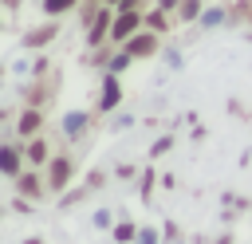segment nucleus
Segmentation results:
<instances>
[{"instance_id": "nucleus-1", "label": "nucleus", "mask_w": 252, "mask_h": 244, "mask_svg": "<svg viewBox=\"0 0 252 244\" xmlns=\"http://www.w3.org/2000/svg\"><path fill=\"white\" fill-rule=\"evenodd\" d=\"M142 24H146V16H138V8H118L114 12V24H110V39L114 43H126L130 35H138Z\"/></svg>"}, {"instance_id": "nucleus-2", "label": "nucleus", "mask_w": 252, "mask_h": 244, "mask_svg": "<svg viewBox=\"0 0 252 244\" xmlns=\"http://www.w3.org/2000/svg\"><path fill=\"white\" fill-rule=\"evenodd\" d=\"M71 173H75V161L71 157H51L47 161V189H67L71 185Z\"/></svg>"}, {"instance_id": "nucleus-3", "label": "nucleus", "mask_w": 252, "mask_h": 244, "mask_svg": "<svg viewBox=\"0 0 252 244\" xmlns=\"http://www.w3.org/2000/svg\"><path fill=\"white\" fill-rule=\"evenodd\" d=\"M122 47H126L134 59H146V55H154V51H158V31H150V28H146V31H138V35H130Z\"/></svg>"}, {"instance_id": "nucleus-4", "label": "nucleus", "mask_w": 252, "mask_h": 244, "mask_svg": "<svg viewBox=\"0 0 252 244\" xmlns=\"http://www.w3.org/2000/svg\"><path fill=\"white\" fill-rule=\"evenodd\" d=\"M39 126H43V110H39V106H28V110L20 114V122H16L20 138H35V134H39Z\"/></svg>"}, {"instance_id": "nucleus-5", "label": "nucleus", "mask_w": 252, "mask_h": 244, "mask_svg": "<svg viewBox=\"0 0 252 244\" xmlns=\"http://www.w3.org/2000/svg\"><path fill=\"white\" fill-rule=\"evenodd\" d=\"M24 157H28V165H43V161H51V150H47L43 138H32V142L24 146Z\"/></svg>"}, {"instance_id": "nucleus-6", "label": "nucleus", "mask_w": 252, "mask_h": 244, "mask_svg": "<svg viewBox=\"0 0 252 244\" xmlns=\"http://www.w3.org/2000/svg\"><path fill=\"white\" fill-rule=\"evenodd\" d=\"M16 185H20V193H24V197H32V201H35V197H43V181H39V173H35V169L20 173V177H16Z\"/></svg>"}, {"instance_id": "nucleus-7", "label": "nucleus", "mask_w": 252, "mask_h": 244, "mask_svg": "<svg viewBox=\"0 0 252 244\" xmlns=\"http://www.w3.org/2000/svg\"><path fill=\"white\" fill-rule=\"evenodd\" d=\"M110 24H114V16H110V12H94V16H91V31H87V35H91V43H98L102 35H110Z\"/></svg>"}, {"instance_id": "nucleus-8", "label": "nucleus", "mask_w": 252, "mask_h": 244, "mask_svg": "<svg viewBox=\"0 0 252 244\" xmlns=\"http://www.w3.org/2000/svg\"><path fill=\"white\" fill-rule=\"evenodd\" d=\"M118 98H122V87H118L114 75H106V87H102V102H98V110H114Z\"/></svg>"}, {"instance_id": "nucleus-9", "label": "nucleus", "mask_w": 252, "mask_h": 244, "mask_svg": "<svg viewBox=\"0 0 252 244\" xmlns=\"http://www.w3.org/2000/svg\"><path fill=\"white\" fill-rule=\"evenodd\" d=\"M55 31H59V24H43V28H35V31H28V47H43V43H51L55 39Z\"/></svg>"}, {"instance_id": "nucleus-10", "label": "nucleus", "mask_w": 252, "mask_h": 244, "mask_svg": "<svg viewBox=\"0 0 252 244\" xmlns=\"http://www.w3.org/2000/svg\"><path fill=\"white\" fill-rule=\"evenodd\" d=\"M4 173L20 177V146H4Z\"/></svg>"}, {"instance_id": "nucleus-11", "label": "nucleus", "mask_w": 252, "mask_h": 244, "mask_svg": "<svg viewBox=\"0 0 252 244\" xmlns=\"http://www.w3.org/2000/svg\"><path fill=\"white\" fill-rule=\"evenodd\" d=\"M79 0H43V12L47 16H63V12H71Z\"/></svg>"}, {"instance_id": "nucleus-12", "label": "nucleus", "mask_w": 252, "mask_h": 244, "mask_svg": "<svg viewBox=\"0 0 252 244\" xmlns=\"http://www.w3.org/2000/svg\"><path fill=\"white\" fill-rule=\"evenodd\" d=\"M146 28H150V31H165V28H169V16H165V12H150V16H146Z\"/></svg>"}, {"instance_id": "nucleus-13", "label": "nucleus", "mask_w": 252, "mask_h": 244, "mask_svg": "<svg viewBox=\"0 0 252 244\" xmlns=\"http://www.w3.org/2000/svg\"><path fill=\"white\" fill-rule=\"evenodd\" d=\"M201 16V0H181V20H197Z\"/></svg>"}, {"instance_id": "nucleus-14", "label": "nucleus", "mask_w": 252, "mask_h": 244, "mask_svg": "<svg viewBox=\"0 0 252 244\" xmlns=\"http://www.w3.org/2000/svg\"><path fill=\"white\" fill-rule=\"evenodd\" d=\"M114 240H118V244H130V240H134V224H118V228H114Z\"/></svg>"}, {"instance_id": "nucleus-15", "label": "nucleus", "mask_w": 252, "mask_h": 244, "mask_svg": "<svg viewBox=\"0 0 252 244\" xmlns=\"http://www.w3.org/2000/svg\"><path fill=\"white\" fill-rule=\"evenodd\" d=\"M130 59H134V55H130V51H122V55H114V63H110V67H114V71H122Z\"/></svg>"}, {"instance_id": "nucleus-16", "label": "nucleus", "mask_w": 252, "mask_h": 244, "mask_svg": "<svg viewBox=\"0 0 252 244\" xmlns=\"http://www.w3.org/2000/svg\"><path fill=\"white\" fill-rule=\"evenodd\" d=\"M106 4H118V8H138V0H106Z\"/></svg>"}, {"instance_id": "nucleus-17", "label": "nucleus", "mask_w": 252, "mask_h": 244, "mask_svg": "<svg viewBox=\"0 0 252 244\" xmlns=\"http://www.w3.org/2000/svg\"><path fill=\"white\" fill-rule=\"evenodd\" d=\"M240 12H248V16H252V4H244V8H240Z\"/></svg>"}, {"instance_id": "nucleus-18", "label": "nucleus", "mask_w": 252, "mask_h": 244, "mask_svg": "<svg viewBox=\"0 0 252 244\" xmlns=\"http://www.w3.org/2000/svg\"><path fill=\"white\" fill-rule=\"evenodd\" d=\"M28 244H39V240H28Z\"/></svg>"}, {"instance_id": "nucleus-19", "label": "nucleus", "mask_w": 252, "mask_h": 244, "mask_svg": "<svg viewBox=\"0 0 252 244\" xmlns=\"http://www.w3.org/2000/svg\"><path fill=\"white\" fill-rule=\"evenodd\" d=\"M87 4H94V0H87Z\"/></svg>"}]
</instances>
